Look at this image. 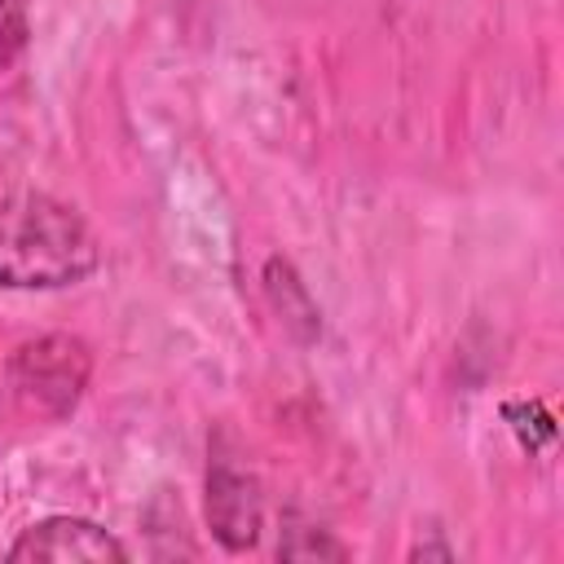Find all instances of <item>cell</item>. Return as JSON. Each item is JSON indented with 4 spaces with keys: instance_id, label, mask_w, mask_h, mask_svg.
<instances>
[{
    "instance_id": "6da1fadb",
    "label": "cell",
    "mask_w": 564,
    "mask_h": 564,
    "mask_svg": "<svg viewBox=\"0 0 564 564\" xmlns=\"http://www.w3.org/2000/svg\"><path fill=\"white\" fill-rule=\"evenodd\" d=\"M101 242L88 220L40 189L0 198V286L4 291H62L93 278Z\"/></svg>"
},
{
    "instance_id": "7a4b0ae2",
    "label": "cell",
    "mask_w": 564,
    "mask_h": 564,
    "mask_svg": "<svg viewBox=\"0 0 564 564\" xmlns=\"http://www.w3.org/2000/svg\"><path fill=\"white\" fill-rule=\"evenodd\" d=\"M88 375H93V357H88L84 339L40 335V339H31L13 352L9 388L22 405V414L57 423L79 405V397L88 388Z\"/></svg>"
},
{
    "instance_id": "3957f363",
    "label": "cell",
    "mask_w": 564,
    "mask_h": 564,
    "mask_svg": "<svg viewBox=\"0 0 564 564\" xmlns=\"http://www.w3.org/2000/svg\"><path fill=\"white\" fill-rule=\"evenodd\" d=\"M260 480L256 471L225 445V436L212 441V463H207V524L212 538L225 551H247L260 538Z\"/></svg>"
},
{
    "instance_id": "277c9868",
    "label": "cell",
    "mask_w": 564,
    "mask_h": 564,
    "mask_svg": "<svg viewBox=\"0 0 564 564\" xmlns=\"http://www.w3.org/2000/svg\"><path fill=\"white\" fill-rule=\"evenodd\" d=\"M9 560H88V564H106V560H128V546L110 529H101L97 520L48 516V520L22 529V538L9 546Z\"/></svg>"
},
{
    "instance_id": "5b68a950",
    "label": "cell",
    "mask_w": 564,
    "mask_h": 564,
    "mask_svg": "<svg viewBox=\"0 0 564 564\" xmlns=\"http://www.w3.org/2000/svg\"><path fill=\"white\" fill-rule=\"evenodd\" d=\"M278 555H282V560H322V555H330V560H344L348 551H344L335 538H326V533H317V538H313V524L286 520V529H282V542H278Z\"/></svg>"
},
{
    "instance_id": "8992f818",
    "label": "cell",
    "mask_w": 564,
    "mask_h": 564,
    "mask_svg": "<svg viewBox=\"0 0 564 564\" xmlns=\"http://www.w3.org/2000/svg\"><path fill=\"white\" fill-rule=\"evenodd\" d=\"M31 22H26V0H0V70L18 62V53L26 48Z\"/></svg>"
}]
</instances>
